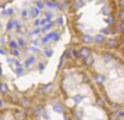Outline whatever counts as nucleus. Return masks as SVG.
Here are the masks:
<instances>
[{"mask_svg": "<svg viewBox=\"0 0 124 120\" xmlns=\"http://www.w3.org/2000/svg\"><path fill=\"white\" fill-rule=\"evenodd\" d=\"M0 120H24V119L15 109H3L0 110Z\"/></svg>", "mask_w": 124, "mask_h": 120, "instance_id": "nucleus-1", "label": "nucleus"}]
</instances>
